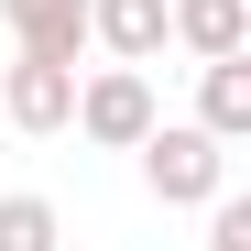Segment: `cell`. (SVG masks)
Masks as SVG:
<instances>
[{"label": "cell", "mask_w": 251, "mask_h": 251, "mask_svg": "<svg viewBox=\"0 0 251 251\" xmlns=\"http://www.w3.org/2000/svg\"><path fill=\"white\" fill-rule=\"evenodd\" d=\"M131 153H142V186H153L164 207H207V197L229 186V142L197 131V120H153Z\"/></svg>", "instance_id": "6da1fadb"}, {"label": "cell", "mask_w": 251, "mask_h": 251, "mask_svg": "<svg viewBox=\"0 0 251 251\" xmlns=\"http://www.w3.org/2000/svg\"><path fill=\"white\" fill-rule=\"evenodd\" d=\"M66 120H76L88 142H109V153H131V142L153 131L164 109H153V76H142V66H99V76H76V109H66Z\"/></svg>", "instance_id": "7a4b0ae2"}, {"label": "cell", "mask_w": 251, "mask_h": 251, "mask_svg": "<svg viewBox=\"0 0 251 251\" xmlns=\"http://www.w3.org/2000/svg\"><path fill=\"white\" fill-rule=\"evenodd\" d=\"M66 109H76V66L22 55L11 76H0V131H66Z\"/></svg>", "instance_id": "3957f363"}, {"label": "cell", "mask_w": 251, "mask_h": 251, "mask_svg": "<svg viewBox=\"0 0 251 251\" xmlns=\"http://www.w3.org/2000/svg\"><path fill=\"white\" fill-rule=\"evenodd\" d=\"M88 44H109L120 66H153L175 44V22H164V0H88Z\"/></svg>", "instance_id": "277c9868"}, {"label": "cell", "mask_w": 251, "mask_h": 251, "mask_svg": "<svg viewBox=\"0 0 251 251\" xmlns=\"http://www.w3.org/2000/svg\"><path fill=\"white\" fill-rule=\"evenodd\" d=\"M197 131H219V142L251 131V44L240 55H197Z\"/></svg>", "instance_id": "5b68a950"}, {"label": "cell", "mask_w": 251, "mask_h": 251, "mask_svg": "<svg viewBox=\"0 0 251 251\" xmlns=\"http://www.w3.org/2000/svg\"><path fill=\"white\" fill-rule=\"evenodd\" d=\"M0 22L22 55H55V66H76V44H88V0H0Z\"/></svg>", "instance_id": "8992f818"}, {"label": "cell", "mask_w": 251, "mask_h": 251, "mask_svg": "<svg viewBox=\"0 0 251 251\" xmlns=\"http://www.w3.org/2000/svg\"><path fill=\"white\" fill-rule=\"evenodd\" d=\"M164 22H175L186 55H240L251 44V0H164Z\"/></svg>", "instance_id": "52a82bcc"}, {"label": "cell", "mask_w": 251, "mask_h": 251, "mask_svg": "<svg viewBox=\"0 0 251 251\" xmlns=\"http://www.w3.org/2000/svg\"><path fill=\"white\" fill-rule=\"evenodd\" d=\"M66 229H55V207L44 197H0V251H55Z\"/></svg>", "instance_id": "ba28073f"}, {"label": "cell", "mask_w": 251, "mask_h": 251, "mask_svg": "<svg viewBox=\"0 0 251 251\" xmlns=\"http://www.w3.org/2000/svg\"><path fill=\"white\" fill-rule=\"evenodd\" d=\"M207 251H251V197H207Z\"/></svg>", "instance_id": "9c48e42d"}]
</instances>
